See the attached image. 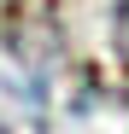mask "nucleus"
<instances>
[{"mask_svg": "<svg viewBox=\"0 0 129 134\" xmlns=\"http://www.w3.org/2000/svg\"><path fill=\"white\" fill-rule=\"evenodd\" d=\"M117 53H123V64H129V0H123V6H117Z\"/></svg>", "mask_w": 129, "mask_h": 134, "instance_id": "1", "label": "nucleus"}]
</instances>
